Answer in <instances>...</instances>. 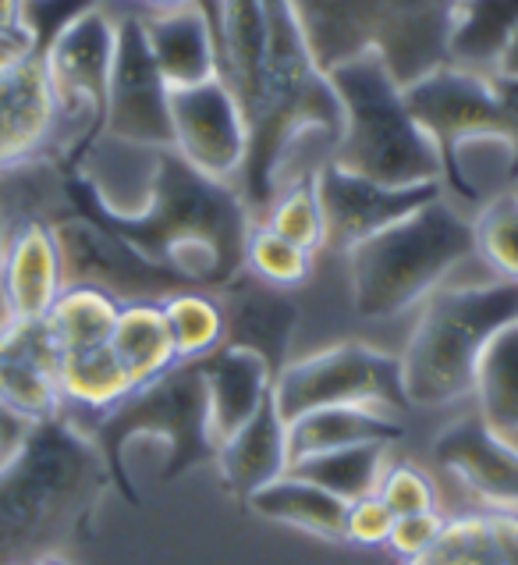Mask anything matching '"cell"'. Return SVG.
Here are the masks:
<instances>
[{"label":"cell","instance_id":"obj_1","mask_svg":"<svg viewBox=\"0 0 518 565\" xmlns=\"http://www.w3.org/2000/svg\"><path fill=\"white\" fill-rule=\"evenodd\" d=\"M64 192L78 214L104 224L145 260L174 270L199 292H217L246 270L252 210L235 185L206 179L174 150L157 153L150 203L136 217H115L96 206L75 171H64Z\"/></svg>","mask_w":518,"mask_h":565},{"label":"cell","instance_id":"obj_2","mask_svg":"<svg viewBox=\"0 0 518 565\" xmlns=\"http://www.w3.org/2000/svg\"><path fill=\"white\" fill-rule=\"evenodd\" d=\"M110 488L100 448L68 413L32 424L0 462V565L61 562Z\"/></svg>","mask_w":518,"mask_h":565},{"label":"cell","instance_id":"obj_3","mask_svg":"<svg viewBox=\"0 0 518 565\" xmlns=\"http://www.w3.org/2000/svg\"><path fill=\"white\" fill-rule=\"evenodd\" d=\"M518 320V281L490 278L476 285H441L423 299V310L404 342L401 395L409 406L436 409L473 395L476 363L490 338Z\"/></svg>","mask_w":518,"mask_h":565},{"label":"cell","instance_id":"obj_4","mask_svg":"<svg viewBox=\"0 0 518 565\" xmlns=\"http://www.w3.org/2000/svg\"><path fill=\"white\" fill-rule=\"evenodd\" d=\"M323 75L342 107V132L327 160L391 189L441 185V153L409 115L404 89L374 51L334 64Z\"/></svg>","mask_w":518,"mask_h":565},{"label":"cell","instance_id":"obj_5","mask_svg":"<svg viewBox=\"0 0 518 565\" xmlns=\"http://www.w3.org/2000/svg\"><path fill=\"white\" fill-rule=\"evenodd\" d=\"M473 256V217L444 196L433 200L345 253L352 310L363 320L398 317L423 302Z\"/></svg>","mask_w":518,"mask_h":565},{"label":"cell","instance_id":"obj_6","mask_svg":"<svg viewBox=\"0 0 518 565\" xmlns=\"http://www.w3.org/2000/svg\"><path fill=\"white\" fill-rule=\"evenodd\" d=\"M78 427L100 448L110 483L132 505H139V494L132 488V480H128L125 451L136 438H157L168 448L164 480H177L192 466L214 462L217 456V445L209 438V424H206V387H203L199 360L174 363L168 374L136 387L115 409H107L93 424H78Z\"/></svg>","mask_w":518,"mask_h":565},{"label":"cell","instance_id":"obj_7","mask_svg":"<svg viewBox=\"0 0 518 565\" xmlns=\"http://www.w3.org/2000/svg\"><path fill=\"white\" fill-rule=\"evenodd\" d=\"M115 51L118 19L107 8H89L72 25H64L40 54L57 107L54 160L61 168H75L78 157L104 132Z\"/></svg>","mask_w":518,"mask_h":565},{"label":"cell","instance_id":"obj_8","mask_svg":"<svg viewBox=\"0 0 518 565\" xmlns=\"http://www.w3.org/2000/svg\"><path fill=\"white\" fill-rule=\"evenodd\" d=\"M273 406L284 424H291L302 413L327 406H377L404 413L409 402L401 395L398 356H387L363 342H342L288 363L273 377Z\"/></svg>","mask_w":518,"mask_h":565},{"label":"cell","instance_id":"obj_9","mask_svg":"<svg viewBox=\"0 0 518 565\" xmlns=\"http://www.w3.org/2000/svg\"><path fill=\"white\" fill-rule=\"evenodd\" d=\"M54 242L61 256L64 288H96L115 302H164L188 292V281L174 270L145 260L125 238L107 232L104 224L68 206L54 221Z\"/></svg>","mask_w":518,"mask_h":565},{"label":"cell","instance_id":"obj_10","mask_svg":"<svg viewBox=\"0 0 518 565\" xmlns=\"http://www.w3.org/2000/svg\"><path fill=\"white\" fill-rule=\"evenodd\" d=\"M100 136L142 150L174 147L171 89L150 54L139 11L118 19V51H115V68H110L107 115Z\"/></svg>","mask_w":518,"mask_h":565},{"label":"cell","instance_id":"obj_11","mask_svg":"<svg viewBox=\"0 0 518 565\" xmlns=\"http://www.w3.org/2000/svg\"><path fill=\"white\" fill-rule=\"evenodd\" d=\"M171 150L188 168L238 189L249 157V118L228 78L217 75L199 86L171 89Z\"/></svg>","mask_w":518,"mask_h":565},{"label":"cell","instance_id":"obj_12","mask_svg":"<svg viewBox=\"0 0 518 565\" xmlns=\"http://www.w3.org/2000/svg\"><path fill=\"white\" fill-rule=\"evenodd\" d=\"M404 107L433 139L441 164L447 153H455L473 139L508 136V118L500 107L494 75L465 72L455 64H441L430 75L416 78L412 86H404Z\"/></svg>","mask_w":518,"mask_h":565},{"label":"cell","instance_id":"obj_13","mask_svg":"<svg viewBox=\"0 0 518 565\" xmlns=\"http://www.w3.org/2000/svg\"><path fill=\"white\" fill-rule=\"evenodd\" d=\"M444 196V185H409V189H391L377 185L359 174H348L323 160L316 168V200H320V217H323V246L348 253L369 235L391 228L401 217L416 214L419 206Z\"/></svg>","mask_w":518,"mask_h":565},{"label":"cell","instance_id":"obj_14","mask_svg":"<svg viewBox=\"0 0 518 565\" xmlns=\"http://www.w3.org/2000/svg\"><path fill=\"white\" fill-rule=\"evenodd\" d=\"M57 107L40 54L0 61V171L32 157H54Z\"/></svg>","mask_w":518,"mask_h":565},{"label":"cell","instance_id":"obj_15","mask_svg":"<svg viewBox=\"0 0 518 565\" xmlns=\"http://www.w3.org/2000/svg\"><path fill=\"white\" fill-rule=\"evenodd\" d=\"M217 302L224 313V342L231 349H249L263 360L273 377L291 363V338L299 328V306L284 288L252 278L249 270L217 288Z\"/></svg>","mask_w":518,"mask_h":565},{"label":"cell","instance_id":"obj_16","mask_svg":"<svg viewBox=\"0 0 518 565\" xmlns=\"http://www.w3.org/2000/svg\"><path fill=\"white\" fill-rule=\"evenodd\" d=\"M433 462L455 477L465 491L494 509H518V441L500 438L476 416L455 419L433 441Z\"/></svg>","mask_w":518,"mask_h":565},{"label":"cell","instance_id":"obj_17","mask_svg":"<svg viewBox=\"0 0 518 565\" xmlns=\"http://www.w3.org/2000/svg\"><path fill=\"white\" fill-rule=\"evenodd\" d=\"M0 406L25 424L64 413L57 352L43 320L11 324V331L0 334Z\"/></svg>","mask_w":518,"mask_h":565},{"label":"cell","instance_id":"obj_18","mask_svg":"<svg viewBox=\"0 0 518 565\" xmlns=\"http://www.w3.org/2000/svg\"><path fill=\"white\" fill-rule=\"evenodd\" d=\"M139 22L168 89H188L220 75L217 32L199 0L168 11H139Z\"/></svg>","mask_w":518,"mask_h":565},{"label":"cell","instance_id":"obj_19","mask_svg":"<svg viewBox=\"0 0 518 565\" xmlns=\"http://www.w3.org/2000/svg\"><path fill=\"white\" fill-rule=\"evenodd\" d=\"M203 387H206V424L209 438L220 448L263 409L273 395V370L249 349L220 345L199 360Z\"/></svg>","mask_w":518,"mask_h":565},{"label":"cell","instance_id":"obj_20","mask_svg":"<svg viewBox=\"0 0 518 565\" xmlns=\"http://www.w3.org/2000/svg\"><path fill=\"white\" fill-rule=\"evenodd\" d=\"M214 462L220 470L224 488L235 498H241V502L288 473V466H291L288 424L278 413V406H273V395L263 402V409H259L246 427L235 430L231 438L217 448Z\"/></svg>","mask_w":518,"mask_h":565},{"label":"cell","instance_id":"obj_21","mask_svg":"<svg viewBox=\"0 0 518 565\" xmlns=\"http://www.w3.org/2000/svg\"><path fill=\"white\" fill-rule=\"evenodd\" d=\"M401 413L377 406H327L302 413L288 424V456L299 462L320 451L352 448V445H395L404 438Z\"/></svg>","mask_w":518,"mask_h":565},{"label":"cell","instance_id":"obj_22","mask_svg":"<svg viewBox=\"0 0 518 565\" xmlns=\"http://www.w3.org/2000/svg\"><path fill=\"white\" fill-rule=\"evenodd\" d=\"M320 72L374 51V0H288Z\"/></svg>","mask_w":518,"mask_h":565},{"label":"cell","instance_id":"obj_23","mask_svg":"<svg viewBox=\"0 0 518 565\" xmlns=\"http://www.w3.org/2000/svg\"><path fill=\"white\" fill-rule=\"evenodd\" d=\"M404 565H518V512H476L447 520L427 555Z\"/></svg>","mask_w":518,"mask_h":565},{"label":"cell","instance_id":"obj_24","mask_svg":"<svg viewBox=\"0 0 518 565\" xmlns=\"http://www.w3.org/2000/svg\"><path fill=\"white\" fill-rule=\"evenodd\" d=\"M518 32V0H458L451 22L447 64L494 75L500 54Z\"/></svg>","mask_w":518,"mask_h":565},{"label":"cell","instance_id":"obj_25","mask_svg":"<svg viewBox=\"0 0 518 565\" xmlns=\"http://www.w3.org/2000/svg\"><path fill=\"white\" fill-rule=\"evenodd\" d=\"M246 505L270 523L295 526L327 541H345L348 502H342V498H334L331 491H323L302 477H291V473L278 477L273 483H267V488L249 494Z\"/></svg>","mask_w":518,"mask_h":565},{"label":"cell","instance_id":"obj_26","mask_svg":"<svg viewBox=\"0 0 518 565\" xmlns=\"http://www.w3.org/2000/svg\"><path fill=\"white\" fill-rule=\"evenodd\" d=\"M110 349L128 370L136 387L157 381L160 374L177 363V349L168 328L164 306L160 302H128L121 306L115 334H110Z\"/></svg>","mask_w":518,"mask_h":565},{"label":"cell","instance_id":"obj_27","mask_svg":"<svg viewBox=\"0 0 518 565\" xmlns=\"http://www.w3.org/2000/svg\"><path fill=\"white\" fill-rule=\"evenodd\" d=\"M57 387L64 398V409H86L100 416L115 409L121 398L136 392L132 377L115 356V349H86V352H64L57 356Z\"/></svg>","mask_w":518,"mask_h":565},{"label":"cell","instance_id":"obj_28","mask_svg":"<svg viewBox=\"0 0 518 565\" xmlns=\"http://www.w3.org/2000/svg\"><path fill=\"white\" fill-rule=\"evenodd\" d=\"M473 395L479 419L500 438L518 441V320L500 328L476 363Z\"/></svg>","mask_w":518,"mask_h":565},{"label":"cell","instance_id":"obj_29","mask_svg":"<svg viewBox=\"0 0 518 565\" xmlns=\"http://www.w3.org/2000/svg\"><path fill=\"white\" fill-rule=\"evenodd\" d=\"M391 445H352V448H334L320 451V456H305L288 466L291 477H302L316 483V488L331 491L342 502H359L380 491V480L391 466L387 456Z\"/></svg>","mask_w":518,"mask_h":565},{"label":"cell","instance_id":"obj_30","mask_svg":"<svg viewBox=\"0 0 518 565\" xmlns=\"http://www.w3.org/2000/svg\"><path fill=\"white\" fill-rule=\"evenodd\" d=\"M121 313V302L96 292V288H64L51 313L43 317V328L51 334L54 352H86L110 342Z\"/></svg>","mask_w":518,"mask_h":565},{"label":"cell","instance_id":"obj_31","mask_svg":"<svg viewBox=\"0 0 518 565\" xmlns=\"http://www.w3.org/2000/svg\"><path fill=\"white\" fill-rule=\"evenodd\" d=\"M259 224H267L273 235H281L291 246L305 253L323 249V217H320V200H316V171L284 179L278 196L270 200Z\"/></svg>","mask_w":518,"mask_h":565},{"label":"cell","instance_id":"obj_32","mask_svg":"<svg viewBox=\"0 0 518 565\" xmlns=\"http://www.w3.org/2000/svg\"><path fill=\"white\" fill-rule=\"evenodd\" d=\"M164 306L168 328L177 349V363L188 360H203L224 342V313L217 296L199 292V288H188V292H177L171 299L160 302Z\"/></svg>","mask_w":518,"mask_h":565},{"label":"cell","instance_id":"obj_33","mask_svg":"<svg viewBox=\"0 0 518 565\" xmlns=\"http://www.w3.org/2000/svg\"><path fill=\"white\" fill-rule=\"evenodd\" d=\"M476 256L494 270V278L518 281V192H505L479 206L473 217Z\"/></svg>","mask_w":518,"mask_h":565},{"label":"cell","instance_id":"obj_34","mask_svg":"<svg viewBox=\"0 0 518 565\" xmlns=\"http://www.w3.org/2000/svg\"><path fill=\"white\" fill-rule=\"evenodd\" d=\"M246 270L252 278L267 281L273 288H295L310 278L313 270V253L291 246L281 235H273L267 224H252L249 242H246Z\"/></svg>","mask_w":518,"mask_h":565},{"label":"cell","instance_id":"obj_35","mask_svg":"<svg viewBox=\"0 0 518 565\" xmlns=\"http://www.w3.org/2000/svg\"><path fill=\"white\" fill-rule=\"evenodd\" d=\"M380 502L398 515H419L436 509V488L433 480L412 462H391L380 480Z\"/></svg>","mask_w":518,"mask_h":565},{"label":"cell","instance_id":"obj_36","mask_svg":"<svg viewBox=\"0 0 518 565\" xmlns=\"http://www.w3.org/2000/svg\"><path fill=\"white\" fill-rule=\"evenodd\" d=\"M395 526V512L380 502V494L359 498V502H348L345 512V541L359 544V547H387Z\"/></svg>","mask_w":518,"mask_h":565},{"label":"cell","instance_id":"obj_37","mask_svg":"<svg viewBox=\"0 0 518 565\" xmlns=\"http://www.w3.org/2000/svg\"><path fill=\"white\" fill-rule=\"evenodd\" d=\"M444 515L441 512H419V515H398L395 526H391V537H387V547L401 558V562H412L419 555H427L430 547L436 544L444 530Z\"/></svg>","mask_w":518,"mask_h":565},{"label":"cell","instance_id":"obj_38","mask_svg":"<svg viewBox=\"0 0 518 565\" xmlns=\"http://www.w3.org/2000/svg\"><path fill=\"white\" fill-rule=\"evenodd\" d=\"M0 40L19 46V51H32L22 25V0H0Z\"/></svg>","mask_w":518,"mask_h":565},{"label":"cell","instance_id":"obj_39","mask_svg":"<svg viewBox=\"0 0 518 565\" xmlns=\"http://www.w3.org/2000/svg\"><path fill=\"white\" fill-rule=\"evenodd\" d=\"M494 86H497L500 107H505V118H508V142H511V153H515V182H518V83L494 75Z\"/></svg>","mask_w":518,"mask_h":565},{"label":"cell","instance_id":"obj_40","mask_svg":"<svg viewBox=\"0 0 518 565\" xmlns=\"http://www.w3.org/2000/svg\"><path fill=\"white\" fill-rule=\"evenodd\" d=\"M32 424H25V419H19V416H11L4 406H0V462H4L14 448L22 445V438H25V430H29Z\"/></svg>","mask_w":518,"mask_h":565},{"label":"cell","instance_id":"obj_41","mask_svg":"<svg viewBox=\"0 0 518 565\" xmlns=\"http://www.w3.org/2000/svg\"><path fill=\"white\" fill-rule=\"evenodd\" d=\"M494 75H497V78H511V83H518V32L511 36V43L505 46V54H500Z\"/></svg>","mask_w":518,"mask_h":565},{"label":"cell","instance_id":"obj_42","mask_svg":"<svg viewBox=\"0 0 518 565\" xmlns=\"http://www.w3.org/2000/svg\"><path fill=\"white\" fill-rule=\"evenodd\" d=\"M14 317H11V306H8V292H4V228H0V334L11 331Z\"/></svg>","mask_w":518,"mask_h":565},{"label":"cell","instance_id":"obj_43","mask_svg":"<svg viewBox=\"0 0 518 565\" xmlns=\"http://www.w3.org/2000/svg\"><path fill=\"white\" fill-rule=\"evenodd\" d=\"M145 11H168V8H177V4H188V0H136Z\"/></svg>","mask_w":518,"mask_h":565},{"label":"cell","instance_id":"obj_44","mask_svg":"<svg viewBox=\"0 0 518 565\" xmlns=\"http://www.w3.org/2000/svg\"><path fill=\"white\" fill-rule=\"evenodd\" d=\"M14 54H25V51H19V46H11V43L0 40V61H8V57H14Z\"/></svg>","mask_w":518,"mask_h":565},{"label":"cell","instance_id":"obj_45","mask_svg":"<svg viewBox=\"0 0 518 565\" xmlns=\"http://www.w3.org/2000/svg\"><path fill=\"white\" fill-rule=\"evenodd\" d=\"M43 565H64V562H43Z\"/></svg>","mask_w":518,"mask_h":565}]
</instances>
